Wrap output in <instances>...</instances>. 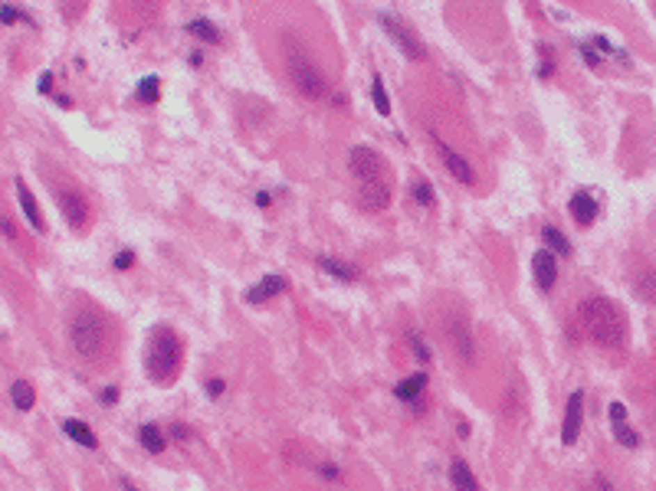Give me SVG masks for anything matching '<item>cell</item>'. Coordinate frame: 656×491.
Returning a JSON list of instances; mask_svg holds the SVG:
<instances>
[{"label":"cell","mask_w":656,"mask_h":491,"mask_svg":"<svg viewBox=\"0 0 656 491\" xmlns=\"http://www.w3.org/2000/svg\"><path fill=\"white\" fill-rule=\"evenodd\" d=\"M581 324H584L587 338L604 347V351H621L627 344V318L621 315V308L604 295H591L577 305Z\"/></svg>","instance_id":"cell-1"},{"label":"cell","mask_w":656,"mask_h":491,"mask_svg":"<svg viewBox=\"0 0 656 491\" xmlns=\"http://www.w3.org/2000/svg\"><path fill=\"white\" fill-rule=\"evenodd\" d=\"M70 341L72 351L86 360V364H99L109 357V347H112V331L95 311H79L72 315L70 321Z\"/></svg>","instance_id":"cell-2"},{"label":"cell","mask_w":656,"mask_h":491,"mask_svg":"<svg viewBox=\"0 0 656 491\" xmlns=\"http://www.w3.org/2000/svg\"><path fill=\"white\" fill-rule=\"evenodd\" d=\"M181 341L171 328H158L151 334V344H148V357H145V367H148V377L154 383H171L181 370Z\"/></svg>","instance_id":"cell-3"},{"label":"cell","mask_w":656,"mask_h":491,"mask_svg":"<svg viewBox=\"0 0 656 491\" xmlns=\"http://www.w3.org/2000/svg\"><path fill=\"white\" fill-rule=\"evenodd\" d=\"M282 59H286L289 79H292V85L299 89L302 99H309V102H319V99H325V92H328V82H325V76L319 72V66H315V63L305 56V49H302L299 43H292V40H289V43L282 46Z\"/></svg>","instance_id":"cell-4"},{"label":"cell","mask_w":656,"mask_h":491,"mask_svg":"<svg viewBox=\"0 0 656 491\" xmlns=\"http://www.w3.org/2000/svg\"><path fill=\"white\" fill-rule=\"evenodd\" d=\"M378 23L384 26V33H387V40H391L397 49H401L403 56L410 59V63H417V59H424V43L417 40V33L407 26V23L401 20V17H391V13H381Z\"/></svg>","instance_id":"cell-5"},{"label":"cell","mask_w":656,"mask_h":491,"mask_svg":"<svg viewBox=\"0 0 656 491\" xmlns=\"http://www.w3.org/2000/svg\"><path fill=\"white\" fill-rule=\"evenodd\" d=\"M348 167H351V174H355L358 181H378V177H384V160L368 144H355V148L348 151Z\"/></svg>","instance_id":"cell-6"},{"label":"cell","mask_w":656,"mask_h":491,"mask_svg":"<svg viewBox=\"0 0 656 491\" xmlns=\"http://www.w3.org/2000/svg\"><path fill=\"white\" fill-rule=\"evenodd\" d=\"M433 144H437V151H440V160H443V167H447V171L463 183V187H472V183H476V171H472L470 160L463 158L460 151L449 148V144H447V141H443L440 135H433Z\"/></svg>","instance_id":"cell-7"},{"label":"cell","mask_w":656,"mask_h":491,"mask_svg":"<svg viewBox=\"0 0 656 491\" xmlns=\"http://www.w3.org/2000/svg\"><path fill=\"white\" fill-rule=\"evenodd\" d=\"M358 203L365 206V210H371V213L387 210V203H391V183H387V177L358 183Z\"/></svg>","instance_id":"cell-8"},{"label":"cell","mask_w":656,"mask_h":491,"mask_svg":"<svg viewBox=\"0 0 656 491\" xmlns=\"http://www.w3.org/2000/svg\"><path fill=\"white\" fill-rule=\"evenodd\" d=\"M581 426H584V393L575 390V393L568 397V406H564V423H561L564 446H575L577 435H581Z\"/></svg>","instance_id":"cell-9"},{"label":"cell","mask_w":656,"mask_h":491,"mask_svg":"<svg viewBox=\"0 0 656 491\" xmlns=\"http://www.w3.org/2000/svg\"><path fill=\"white\" fill-rule=\"evenodd\" d=\"M531 275H535V285L538 292H552L554 282H558V256L552 249H538L531 256Z\"/></svg>","instance_id":"cell-10"},{"label":"cell","mask_w":656,"mask_h":491,"mask_svg":"<svg viewBox=\"0 0 656 491\" xmlns=\"http://www.w3.org/2000/svg\"><path fill=\"white\" fill-rule=\"evenodd\" d=\"M59 210H63V217H66V223H70L72 229H86V223H89V206H86V200H82L79 194H72V190H59Z\"/></svg>","instance_id":"cell-11"},{"label":"cell","mask_w":656,"mask_h":491,"mask_svg":"<svg viewBox=\"0 0 656 491\" xmlns=\"http://www.w3.org/2000/svg\"><path fill=\"white\" fill-rule=\"evenodd\" d=\"M598 200L587 194V190H577L575 197H571V203H568V213H571V219H575L581 229H587L594 219H598Z\"/></svg>","instance_id":"cell-12"},{"label":"cell","mask_w":656,"mask_h":491,"mask_svg":"<svg viewBox=\"0 0 656 491\" xmlns=\"http://www.w3.org/2000/svg\"><path fill=\"white\" fill-rule=\"evenodd\" d=\"M286 288H289V282L282 278V275H263V278L246 292V301H250V305H263V301H269V298L282 295Z\"/></svg>","instance_id":"cell-13"},{"label":"cell","mask_w":656,"mask_h":491,"mask_svg":"<svg viewBox=\"0 0 656 491\" xmlns=\"http://www.w3.org/2000/svg\"><path fill=\"white\" fill-rule=\"evenodd\" d=\"M610 429H614V435H617V442L627 449H637V442H640V435L630 429V423H627V406L623 403H610Z\"/></svg>","instance_id":"cell-14"},{"label":"cell","mask_w":656,"mask_h":491,"mask_svg":"<svg viewBox=\"0 0 656 491\" xmlns=\"http://www.w3.org/2000/svg\"><path fill=\"white\" fill-rule=\"evenodd\" d=\"M17 200H20V210H24L26 223H30L36 233H43V229H47V223H43V213H40V206H36V197L26 190L24 181H17Z\"/></svg>","instance_id":"cell-15"},{"label":"cell","mask_w":656,"mask_h":491,"mask_svg":"<svg viewBox=\"0 0 656 491\" xmlns=\"http://www.w3.org/2000/svg\"><path fill=\"white\" fill-rule=\"evenodd\" d=\"M63 433L70 435L72 442H79V446L86 449H99V439H95V433L89 429L86 423H76V419H63Z\"/></svg>","instance_id":"cell-16"},{"label":"cell","mask_w":656,"mask_h":491,"mask_svg":"<svg viewBox=\"0 0 656 491\" xmlns=\"http://www.w3.org/2000/svg\"><path fill=\"white\" fill-rule=\"evenodd\" d=\"M424 390H426V374H414V377L401 380V383L394 387V397H397V400H403V403H414Z\"/></svg>","instance_id":"cell-17"},{"label":"cell","mask_w":656,"mask_h":491,"mask_svg":"<svg viewBox=\"0 0 656 491\" xmlns=\"http://www.w3.org/2000/svg\"><path fill=\"white\" fill-rule=\"evenodd\" d=\"M447 331L453 334V344H456V351H460V360L463 364H470L472 360V334L466 331V324L453 321V324H447Z\"/></svg>","instance_id":"cell-18"},{"label":"cell","mask_w":656,"mask_h":491,"mask_svg":"<svg viewBox=\"0 0 656 491\" xmlns=\"http://www.w3.org/2000/svg\"><path fill=\"white\" fill-rule=\"evenodd\" d=\"M541 240H545V246H548L558 259L571 256V242H568V236H564L558 226H545V229H541Z\"/></svg>","instance_id":"cell-19"},{"label":"cell","mask_w":656,"mask_h":491,"mask_svg":"<svg viewBox=\"0 0 656 491\" xmlns=\"http://www.w3.org/2000/svg\"><path fill=\"white\" fill-rule=\"evenodd\" d=\"M10 400H13V406L20 413H26V410H33V403H36V393H33V387L26 383V380H17L10 387Z\"/></svg>","instance_id":"cell-20"},{"label":"cell","mask_w":656,"mask_h":491,"mask_svg":"<svg viewBox=\"0 0 656 491\" xmlns=\"http://www.w3.org/2000/svg\"><path fill=\"white\" fill-rule=\"evenodd\" d=\"M449 478H453V485L463 491H472L479 488V481H476V475L470 472V465L463 462V458H453V472H449Z\"/></svg>","instance_id":"cell-21"},{"label":"cell","mask_w":656,"mask_h":491,"mask_svg":"<svg viewBox=\"0 0 656 491\" xmlns=\"http://www.w3.org/2000/svg\"><path fill=\"white\" fill-rule=\"evenodd\" d=\"M633 285H637V295L643 298V301H656V269L653 265L643 269V272H637Z\"/></svg>","instance_id":"cell-22"},{"label":"cell","mask_w":656,"mask_h":491,"mask_svg":"<svg viewBox=\"0 0 656 491\" xmlns=\"http://www.w3.org/2000/svg\"><path fill=\"white\" fill-rule=\"evenodd\" d=\"M135 99H138L141 105H154L161 99V79H158V76H145L138 92H135Z\"/></svg>","instance_id":"cell-23"},{"label":"cell","mask_w":656,"mask_h":491,"mask_svg":"<svg viewBox=\"0 0 656 491\" xmlns=\"http://www.w3.org/2000/svg\"><path fill=\"white\" fill-rule=\"evenodd\" d=\"M138 442L148 449V452H154V456H158V452H164V433L158 429V426H151V423L138 429Z\"/></svg>","instance_id":"cell-24"},{"label":"cell","mask_w":656,"mask_h":491,"mask_svg":"<svg viewBox=\"0 0 656 491\" xmlns=\"http://www.w3.org/2000/svg\"><path fill=\"white\" fill-rule=\"evenodd\" d=\"M187 33L197 36V40H204V43H220V30L210 20H191L187 23Z\"/></svg>","instance_id":"cell-25"},{"label":"cell","mask_w":656,"mask_h":491,"mask_svg":"<svg viewBox=\"0 0 656 491\" xmlns=\"http://www.w3.org/2000/svg\"><path fill=\"white\" fill-rule=\"evenodd\" d=\"M319 265H322L328 275H335V278H345V282H355V278H358V272L348 263H338V259H328V256H325V259H319Z\"/></svg>","instance_id":"cell-26"},{"label":"cell","mask_w":656,"mask_h":491,"mask_svg":"<svg viewBox=\"0 0 656 491\" xmlns=\"http://www.w3.org/2000/svg\"><path fill=\"white\" fill-rule=\"evenodd\" d=\"M410 194H414V200L424 206V210L433 206V187H430V181H424V177H417V181L410 183Z\"/></svg>","instance_id":"cell-27"},{"label":"cell","mask_w":656,"mask_h":491,"mask_svg":"<svg viewBox=\"0 0 656 491\" xmlns=\"http://www.w3.org/2000/svg\"><path fill=\"white\" fill-rule=\"evenodd\" d=\"M371 99H374V108H378L381 115H391V99H387V92H384V82L381 79L371 82Z\"/></svg>","instance_id":"cell-28"},{"label":"cell","mask_w":656,"mask_h":491,"mask_svg":"<svg viewBox=\"0 0 656 491\" xmlns=\"http://www.w3.org/2000/svg\"><path fill=\"white\" fill-rule=\"evenodd\" d=\"M577 53H581V59H584L591 69H600V63H604V56L598 53V46H594V43H581V49H577Z\"/></svg>","instance_id":"cell-29"},{"label":"cell","mask_w":656,"mask_h":491,"mask_svg":"<svg viewBox=\"0 0 656 491\" xmlns=\"http://www.w3.org/2000/svg\"><path fill=\"white\" fill-rule=\"evenodd\" d=\"M410 347H414V354L420 357V360H424V364H430V351H426L424 338H417V334H414V338H410Z\"/></svg>","instance_id":"cell-30"},{"label":"cell","mask_w":656,"mask_h":491,"mask_svg":"<svg viewBox=\"0 0 656 491\" xmlns=\"http://www.w3.org/2000/svg\"><path fill=\"white\" fill-rule=\"evenodd\" d=\"M131 265H135V252H125V249H122V252L115 256V269H131Z\"/></svg>","instance_id":"cell-31"},{"label":"cell","mask_w":656,"mask_h":491,"mask_svg":"<svg viewBox=\"0 0 656 491\" xmlns=\"http://www.w3.org/2000/svg\"><path fill=\"white\" fill-rule=\"evenodd\" d=\"M99 400H102V403H109V406H112V403L118 400V390H115V387H105L102 393H99Z\"/></svg>","instance_id":"cell-32"},{"label":"cell","mask_w":656,"mask_h":491,"mask_svg":"<svg viewBox=\"0 0 656 491\" xmlns=\"http://www.w3.org/2000/svg\"><path fill=\"white\" fill-rule=\"evenodd\" d=\"M0 17H3V23H7V26H10V23L17 20V10H13L10 3H3V10H0Z\"/></svg>","instance_id":"cell-33"},{"label":"cell","mask_w":656,"mask_h":491,"mask_svg":"<svg viewBox=\"0 0 656 491\" xmlns=\"http://www.w3.org/2000/svg\"><path fill=\"white\" fill-rule=\"evenodd\" d=\"M207 393L210 397H220L223 393V380H207Z\"/></svg>","instance_id":"cell-34"},{"label":"cell","mask_w":656,"mask_h":491,"mask_svg":"<svg viewBox=\"0 0 656 491\" xmlns=\"http://www.w3.org/2000/svg\"><path fill=\"white\" fill-rule=\"evenodd\" d=\"M3 233H7V240H10V242H17V229H13L10 219H3Z\"/></svg>","instance_id":"cell-35"},{"label":"cell","mask_w":656,"mask_h":491,"mask_svg":"<svg viewBox=\"0 0 656 491\" xmlns=\"http://www.w3.org/2000/svg\"><path fill=\"white\" fill-rule=\"evenodd\" d=\"M49 79H53L49 72H47V76H43V79H40V92H49V85H53V82H49Z\"/></svg>","instance_id":"cell-36"},{"label":"cell","mask_w":656,"mask_h":491,"mask_svg":"<svg viewBox=\"0 0 656 491\" xmlns=\"http://www.w3.org/2000/svg\"><path fill=\"white\" fill-rule=\"evenodd\" d=\"M171 433L177 435V439H187V429H184V426H171Z\"/></svg>","instance_id":"cell-37"},{"label":"cell","mask_w":656,"mask_h":491,"mask_svg":"<svg viewBox=\"0 0 656 491\" xmlns=\"http://www.w3.org/2000/svg\"><path fill=\"white\" fill-rule=\"evenodd\" d=\"M256 203H259V206H269V194H263V190H259V194H256Z\"/></svg>","instance_id":"cell-38"},{"label":"cell","mask_w":656,"mask_h":491,"mask_svg":"<svg viewBox=\"0 0 656 491\" xmlns=\"http://www.w3.org/2000/svg\"><path fill=\"white\" fill-rule=\"evenodd\" d=\"M145 3H148V0H145Z\"/></svg>","instance_id":"cell-39"}]
</instances>
